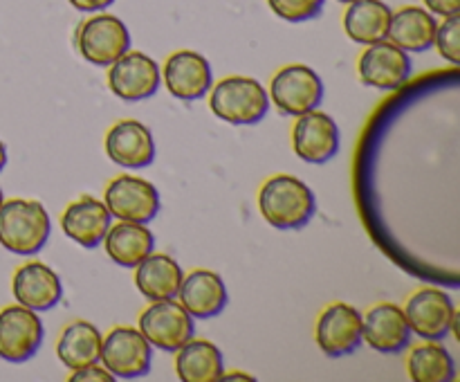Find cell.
<instances>
[{"mask_svg":"<svg viewBox=\"0 0 460 382\" xmlns=\"http://www.w3.org/2000/svg\"><path fill=\"white\" fill-rule=\"evenodd\" d=\"M259 209L274 229H301L317 214V198L304 180L279 173L265 180L259 191Z\"/></svg>","mask_w":460,"mask_h":382,"instance_id":"cell-1","label":"cell"},{"mask_svg":"<svg viewBox=\"0 0 460 382\" xmlns=\"http://www.w3.org/2000/svg\"><path fill=\"white\" fill-rule=\"evenodd\" d=\"M52 223L39 200L12 198L0 205V245L21 256H31L48 245Z\"/></svg>","mask_w":460,"mask_h":382,"instance_id":"cell-2","label":"cell"},{"mask_svg":"<svg viewBox=\"0 0 460 382\" xmlns=\"http://www.w3.org/2000/svg\"><path fill=\"white\" fill-rule=\"evenodd\" d=\"M209 108L220 121L234 126H254L270 111V94L252 76H225L211 85Z\"/></svg>","mask_w":460,"mask_h":382,"instance_id":"cell-3","label":"cell"},{"mask_svg":"<svg viewBox=\"0 0 460 382\" xmlns=\"http://www.w3.org/2000/svg\"><path fill=\"white\" fill-rule=\"evenodd\" d=\"M76 48L90 66L108 67L130 49V31L112 13H97L81 22Z\"/></svg>","mask_w":460,"mask_h":382,"instance_id":"cell-4","label":"cell"},{"mask_svg":"<svg viewBox=\"0 0 460 382\" xmlns=\"http://www.w3.org/2000/svg\"><path fill=\"white\" fill-rule=\"evenodd\" d=\"M323 99V81L304 63L281 67L270 84V102L288 117H299L319 108Z\"/></svg>","mask_w":460,"mask_h":382,"instance_id":"cell-5","label":"cell"},{"mask_svg":"<svg viewBox=\"0 0 460 382\" xmlns=\"http://www.w3.org/2000/svg\"><path fill=\"white\" fill-rule=\"evenodd\" d=\"M99 362L117 380H135L151 371L153 346L146 337L133 326H117L103 337Z\"/></svg>","mask_w":460,"mask_h":382,"instance_id":"cell-6","label":"cell"},{"mask_svg":"<svg viewBox=\"0 0 460 382\" xmlns=\"http://www.w3.org/2000/svg\"><path fill=\"white\" fill-rule=\"evenodd\" d=\"M139 333L155 349L175 353L180 346L191 340L196 324L182 304L175 299H162L151 301V306L139 315Z\"/></svg>","mask_w":460,"mask_h":382,"instance_id":"cell-7","label":"cell"},{"mask_svg":"<svg viewBox=\"0 0 460 382\" xmlns=\"http://www.w3.org/2000/svg\"><path fill=\"white\" fill-rule=\"evenodd\" d=\"M407 315L411 335L425 342H440L456 326V306L440 288H420L407 301Z\"/></svg>","mask_w":460,"mask_h":382,"instance_id":"cell-8","label":"cell"},{"mask_svg":"<svg viewBox=\"0 0 460 382\" xmlns=\"http://www.w3.org/2000/svg\"><path fill=\"white\" fill-rule=\"evenodd\" d=\"M103 205L117 220L148 225L160 211V191L155 184L137 175H119L108 182Z\"/></svg>","mask_w":460,"mask_h":382,"instance_id":"cell-9","label":"cell"},{"mask_svg":"<svg viewBox=\"0 0 460 382\" xmlns=\"http://www.w3.org/2000/svg\"><path fill=\"white\" fill-rule=\"evenodd\" d=\"M45 328L36 310L27 306H7L0 310V358L7 362H27L39 353Z\"/></svg>","mask_w":460,"mask_h":382,"instance_id":"cell-10","label":"cell"},{"mask_svg":"<svg viewBox=\"0 0 460 382\" xmlns=\"http://www.w3.org/2000/svg\"><path fill=\"white\" fill-rule=\"evenodd\" d=\"M108 85L112 94L126 103H137L151 99L160 90L162 72L155 58L144 52H126L108 66Z\"/></svg>","mask_w":460,"mask_h":382,"instance_id":"cell-11","label":"cell"},{"mask_svg":"<svg viewBox=\"0 0 460 382\" xmlns=\"http://www.w3.org/2000/svg\"><path fill=\"white\" fill-rule=\"evenodd\" d=\"M358 72L362 84L371 88L398 90L411 76V58H409V52L385 39L367 45L358 61Z\"/></svg>","mask_w":460,"mask_h":382,"instance_id":"cell-12","label":"cell"},{"mask_svg":"<svg viewBox=\"0 0 460 382\" xmlns=\"http://www.w3.org/2000/svg\"><path fill=\"white\" fill-rule=\"evenodd\" d=\"M292 148L304 162L326 164L340 153V126L317 108L304 112L292 126Z\"/></svg>","mask_w":460,"mask_h":382,"instance_id":"cell-13","label":"cell"},{"mask_svg":"<svg viewBox=\"0 0 460 382\" xmlns=\"http://www.w3.org/2000/svg\"><path fill=\"white\" fill-rule=\"evenodd\" d=\"M317 344L328 358H346L362 344V313L337 301L323 308L317 319Z\"/></svg>","mask_w":460,"mask_h":382,"instance_id":"cell-14","label":"cell"},{"mask_svg":"<svg viewBox=\"0 0 460 382\" xmlns=\"http://www.w3.org/2000/svg\"><path fill=\"white\" fill-rule=\"evenodd\" d=\"M162 76H164L166 90L180 102H198L214 85L211 63L191 49H180L171 54L164 63Z\"/></svg>","mask_w":460,"mask_h":382,"instance_id":"cell-15","label":"cell"},{"mask_svg":"<svg viewBox=\"0 0 460 382\" xmlns=\"http://www.w3.org/2000/svg\"><path fill=\"white\" fill-rule=\"evenodd\" d=\"M362 340L377 353H402L411 344V328L404 308L395 304L373 306L367 315H362Z\"/></svg>","mask_w":460,"mask_h":382,"instance_id":"cell-16","label":"cell"},{"mask_svg":"<svg viewBox=\"0 0 460 382\" xmlns=\"http://www.w3.org/2000/svg\"><path fill=\"white\" fill-rule=\"evenodd\" d=\"M106 153L124 169H144L155 160V138L137 120H119L106 133Z\"/></svg>","mask_w":460,"mask_h":382,"instance_id":"cell-17","label":"cell"},{"mask_svg":"<svg viewBox=\"0 0 460 382\" xmlns=\"http://www.w3.org/2000/svg\"><path fill=\"white\" fill-rule=\"evenodd\" d=\"M111 211L102 200L93 196H81L79 200L66 207L61 216V229L67 238L85 250H94L103 243L111 229Z\"/></svg>","mask_w":460,"mask_h":382,"instance_id":"cell-18","label":"cell"},{"mask_svg":"<svg viewBox=\"0 0 460 382\" xmlns=\"http://www.w3.org/2000/svg\"><path fill=\"white\" fill-rule=\"evenodd\" d=\"M12 290L18 304L36 310V313L54 308L63 299L61 279L49 265L40 263V261L22 263L13 272Z\"/></svg>","mask_w":460,"mask_h":382,"instance_id":"cell-19","label":"cell"},{"mask_svg":"<svg viewBox=\"0 0 460 382\" xmlns=\"http://www.w3.org/2000/svg\"><path fill=\"white\" fill-rule=\"evenodd\" d=\"M178 299L193 319H211L227 308L229 292L220 274L193 270L180 283Z\"/></svg>","mask_w":460,"mask_h":382,"instance_id":"cell-20","label":"cell"},{"mask_svg":"<svg viewBox=\"0 0 460 382\" xmlns=\"http://www.w3.org/2000/svg\"><path fill=\"white\" fill-rule=\"evenodd\" d=\"M438 21L422 7H402L391 13L386 39L404 52H427L434 48Z\"/></svg>","mask_w":460,"mask_h":382,"instance_id":"cell-21","label":"cell"},{"mask_svg":"<svg viewBox=\"0 0 460 382\" xmlns=\"http://www.w3.org/2000/svg\"><path fill=\"white\" fill-rule=\"evenodd\" d=\"M184 272L178 261L169 254H151L135 268V286L144 299L162 301L175 299L182 283Z\"/></svg>","mask_w":460,"mask_h":382,"instance_id":"cell-22","label":"cell"},{"mask_svg":"<svg viewBox=\"0 0 460 382\" xmlns=\"http://www.w3.org/2000/svg\"><path fill=\"white\" fill-rule=\"evenodd\" d=\"M103 245H106L112 263L121 265V268H137L155 250V236L146 225L119 220L117 225H111L106 238H103Z\"/></svg>","mask_w":460,"mask_h":382,"instance_id":"cell-23","label":"cell"},{"mask_svg":"<svg viewBox=\"0 0 460 382\" xmlns=\"http://www.w3.org/2000/svg\"><path fill=\"white\" fill-rule=\"evenodd\" d=\"M175 371L182 382H216L225 373V360L209 340H189L175 351Z\"/></svg>","mask_w":460,"mask_h":382,"instance_id":"cell-24","label":"cell"},{"mask_svg":"<svg viewBox=\"0 0 460 382\" xmlns=\"http://www.w3.org/2000/svg\"><path fill=\"white\" fill-rule=\"evenodd\" d=\"M102 344L103 337L99 328L94 324L79 319V322H72L70 326H66V331L61 333L57 342V355L66 364V369L79 371V369L99 362Z\"/></svg>","mask_w":460,"mask_h":382,"instance_id":"cell-25","label":"cell"},{"mask_svg":"<svg viewBox=\"0 0 460 382\" xmlns=\"http://www.w3.org/2000/svg\"><path fill=\"white\" fill-rule=\"evenodd\" d=\"M391 13V7L382 0H353L344 13L346 34L359 45L385 40L389 34Z\"/></svg>","mask_w":460,"mask_h":382,"instance_id":"cell-26","label":"cell"},{"mask_svg":"<svg viewBox=\"0 0 460 382\" xmlns=\"http://www.w3.org/2000/svg\"><path fill=\"white\" fill-rule=\"evenodd\" d=\"M409 378L413 382H452L456 380V364L449 351L436 342L416 346L409 355Z\"/></svg>","mask_w":460,"mask_h":382,"instance_id":"cell-27","label":"cell"},{"mask_svg":"<svg viewBox=\"0 0 460 382\" xmlns=\"http://www.w3.org/2000/svg\"><path fill=\"white\" fill-rule=\"evenodd\" d=\"M326 0H268L270 9L288 22L313 21L322 13Z\"/></svg>","mask_w":460,"mask_h":382,"instance_id":"cell-28","label":"cell"},{"mask_svg":"<svg viewBox=\"0 0 460 382\" xmlns=\"http://www.w3.org/2000/svg\"><path fill=\"white\" fill-rule=\"evenodd\" d=\"M434 45L438 48L440 57L447 58L452 66L460 63V16H447L443 21V25H438L436 30V40Z\"/></svg>","mask_w":460,"mask_h":382,"instance_id":"cell-29","label":"cell"},{"mask_svg":"<svg viewBox=\"0 0 460 382\" xmlns=\"http://www.w3.org/2000/svg\"><path fill=\"white\" fill-rule=\"evenodd\" d=\"M70 380L72 382H112V380H117L115 376H112L111 371H108L106 367H99V362L97 364H90V367H84V369H79V371H72V376H70Z\"/></svg>","mask_w":460,"mask_h":382,"instance_id":"cell-30","label":"cell"},{"mask_svg":"<svg viewBox=\"0 0 460 382\" xmlns=\"http://www.w3.org/2000/svg\"><path fill=\"white\" fill-rule=\"evenodd\" d=\"M425 7L436 16H456L460 13V0H425Z\"/></svg>","mask_w":460,"mask_h":382,"instance_id":"cell-31","label":"cell"},{"mask_svg":"<svg viewBox=\"0 0 460 382\" xmlns=\"http://www.w3.org/2000/svg\"><path fill=\"white\" fill-rule=\"evenodd\" d=\"M112 3H115V0H70V4L76 9V12H85V13L103 12V9L111 7Z\"/></svg>","mask_w":460,"mask_h":382,"instance_id":"cell-32","label":"cell"},{"mask_svg":"<svg viewBox=\"0 0 460 382\" xmlns=\"http://www.w3.org/2000/svg\"><path fill=\"white\" fill-rule=\"evenodd\" d=\"M220 380H254V378L247 376V373H223Z\"/></svg>","mask_w":460,"mask_h":382,"instance_id":"cell-33","label":"cell"},{"mask_svg":"<svg viewBox=\"0 0 460 382\" xmlns=\"http://www.w3.org/2000/svg\"><path fill=\"white\" fill-rule=\"evenodd\" d=\"M4 164H7V148H4L3 139H0V171L4 169Z\"/></svg>","mask_w":460,"mask_h":382,"instance_id":"cell-34","label":"cell"},{"mask_svg":"<svg viewBox=\"0 0 460 382\" xmlns=\"http://www.w3.org/2000/svg\"><path fill=\"white\" fill-rule=\"evenodd\" d=\"M4 202V198H3V189H0V205H3Z\"/></svg>","mask_w":460,"mask_h":382,"instance_id":"cell-35","label":"cell"},{"mask_svg":"<svg viewBox=\"0 0 460 382\" xmlns=\"http://www.w3.org/2000/svg\"><path fill=\"white\" fill-rule=\"evenodd\" d=\"M340 3H344V4H349V3H353V0H340Z\"/></svg>","mask_w":460,"mask_h":382,"instance_id":"cell-36","label":"cell"}]
</instances>
